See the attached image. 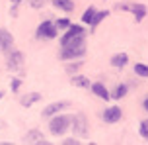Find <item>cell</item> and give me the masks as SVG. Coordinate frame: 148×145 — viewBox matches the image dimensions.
Instances as JSON below:
<instances>
[{
  "label": "cell",
  "instance_id": "6da1fadb",
  "mask_svg": "<svg viewBox=\"0 0 148 145\" xmlns=\"http://www.w3.org/2000/svg\"><path fill=\"white\" fill-rule=\"evenodd\" d=\"M62 47V51H60V59L62 61H70V59H82L84 55H86V41H84V33L82 35H76L72 37L70 41H66Z\"/></svg>",
  "mask_w": 148,
  "mask_h": 145
},
{
  "label": "cell",
  "instance_id": "7a4b0ae2",
  "mask_svg": "<svg viewBox=\"0 0 148 145\" xmlns=\"http://www.w3.org/2000/svg\"><path fill=\"white\" fill-rule=\"evenodd\" d=\"M70 118H72V116H60V114H57L51 120V123H49L51 133H55V135H62V133L66 131V128L70 126Z\"/></svg>",
  "mask_w": 148,
  "mask_h": 145
},
{
  "label": "cell",
  "instance_id": "3957f363",
  "mask_svg": "<svg viewBox=\"0 0 148 145\" xmlns=\"http://www.w3.org/2000/svg\"><path fill=\"white\" fill-rule=\"evenodd\" d=\"M70 126H72L74 135H80V137H86L88 135V120L84 114H76L70 118Z\"/></svg>",
  "mask_w": 148,
  "mask_h": 145
},
{
  "label": "cell",
  "instance_id": "277c9868",
  "mask_svg": "<svg viewBox=\"0 0 148 145\" xmlns=\"http://www.w3.org/2000/svg\"><path fill=\"white\" fill-rule=\"evenodd\" d=\"M8 67H10V71H14V73H20V71L23 69V55L20 53V51H10L8 49Z\"/></svg>",
  "mask_w": 148,
  "mask_h": 145
},
{
  "label": "cell",
  "instance_id": "5b68a950",
  "mask_svg": "<svg viewBox=\"0 0 148 145\" xmlns=\"http://www.w3.org/2000/svg\"><path fill=\"white\" fill-rule=\"evenodd\" d=\"M117 8L119 10H125V12H131L136 18V22L144 20V16H146V6L144 4H119Z\"/></svg>",
  "mask_w": 148,
  "mask_h": 145
},
{
  "label": "cell",
  "instance_id": "8992f818",
  "mask_svg": "<svg viewBox=\"0 0 148 145\" xmlns=\"http://www.w3.org/2000/svg\"><path fill=\"white\" fill-rule=\"evenodd\" d=\"M37 37L39 39H55L57 37V26L51 22H43L37 28Z\"/></svg>",
  "mask_w": 148,
  "mask_h": 145
},
{
  "label": "cell",
  "instance_id": "52a82bcc",
  "mask_svg": "<svg viewBox=\"0 0 148 145\" xmlns=\"http://www.w3.org/2000/svg\"><path fill=\"white\" fill-rule=\"evenodd\" d=\"M68 106H70V102H66V100H62V102H53V104H49V106L43 110V116L45 118H51V116L59 114V112H62V110H66Z\"/></svg>",
  "mask_w": 148,
  "mask_h": 145
},
{
  "label": "cell",
  "instance_id": "ba28073f",
  "mask_svg": "<svg viewBox=\"0 0 148 145\" xmlns=\"http://www.w3.org/2000/svg\"><path fill=\"white\" fill-rule=\"evenodd\" d=\"M121 118H123V112H121L119 106H111V108H107V110L103 112V120L107 123H117Z\"/></svg>",
  "mask_w": 148,
  "mask_h": 145
},
{
  "label": "cell",
  "instance_id": "9c48e42d",
  "mask_svg": "<svg viewBox=\"0 0 148 145\" xmlns=\"http://www.w3.org/2000/svg\"><path fill=\"white\" fill-rule=\"evenodd\" d=\"M82 33H86L82 26H74V24H70V28L66 30V33H64V35L60 37V45H64L66 41H70V39L76 37V35H82Z\"/></svg>",
  "mask_w": 148,
  "mask_h": 145
},
{
  "label": "cell",
  "instance_id": "30bf717a",
  "mask_svg": "<svg viewBox=\"0 0 148 145\" xmlns=\"http://www.w3.org/2000/svg\"><path fill=\"white\" fill-rule=\"evenodd\" d=\"M14 43V37H12V33L8 30H0V49L2 51H8L10 47Z\"/></svg>",
  "mask_w": 148,
  "mask_h": 145
},
{
  "label": "cell",
  "instance_id": "8fae6325",
  "mask_svg": "<svg viewBox=\"0 0 148 145\" xmlns=\"http://www.w3.org/2000/svg\"><path fill=\"white\" fill-rule=\"evenodd\" d=\"M23 143H45V135L37 130L27 131V135L23 137Z\"/></svg>",
  "mask_w": 148,
  "mask_h": 145
},
{
  "label": "cell",
  "instance_id": "7c38bea8",
  "mask_svg": "<svg viewBox=\"0 0 148 145\" xmlns=\"http://www.w3.org/2000/svg\"><path fill=\"white\" fill-rule=\"evenodd\" d=\"M90 88H92V92H94L96 96H99L101 100H109V98H111L109 90H107V88H105V86H103L101 83H96V84H92Z\"/></svg>",
  "mask_w": 148,
  "mask_h": 145
},
{
  "label": "cell",
  "instance_id": "4fadbf2b",
  "mask_svg": "<svg viewBox=\"0 0 148 145\" xmlns=\"http://www.w3.org/2000/svg\"><path fill=\"white\" fill-rule=\"evenodd\" d=\"M41 100V94L39 92H29V94H25V96H22V100H20V104L22 106H33L35 102H39Z\"/></svg>",
  "mask_w": 148,
  "mask_h": 145
},
{
  "label": "cell",
  "instance_id": "5bb4252c",
  "mask_svg": "<svg viewBox=\"0 0 148 145\" xmlns=\"http://www.w3.org/2000/svg\"><path fill=\"white\" fill-rule=\"evenodd\" d=\"M127 63H129V55H127V53H117V55L111 57V65L117 67V69H123Z\"/></svg>",
  "mask_w": 148,
  "mask_h": 145
},
{
  "label": "cell",
  "instance_id": "9a60e30c",
  "mask_svg": "<svg viewBox=\"0 0 148 145\" xmlns=\"http://www.w3.org/2000/svg\"><path fill=\"white\" fill-rule=\"evenodd\" d=\"M53 4H55V8L64 10V12H72L74 10V2L72 0H53Z\"/></svg>",
  "mask_w": 148,
  "mask_h": 145
},
{
  "label": "cell",
  "instance_id": "2e32d148",
  "mask_svg": "<svg viewBox=\"0 0 148 145\" xmlns=\"http://www.w3.org/2000/svg\"><path fill=\"white\" fill-rule=\"evenodd\" d=\"M72 83H74V86H80V88H90V86H92V84H90V78L88 76H82V75L72 76Z\"/></svg>",
  "mask_w": 148,
  "mask_h": 145
},
{
  "label": "cell",
  "instance_id": "e0dca14e",
  "mask_svg": "<svg viewBox=\"0 0 148 145\" xmlns=\"http://www.w3.org/2000/svg\"><path fill=\"white\" fill-rule=\"evenodd\" d=\"M134 73L138 76H142V78H146L148 76V65H144V63H136L134 65Z\"/></svg>",
  "mask_w": 148,
  "mask_h": 145
},
{
  "label": "cell",
  "instance_id": "ac0fdd59",
  "mask_svg": "<svg viewBox=\"0 0 148 145\" xmlns=\"http://www.w3.org/2000/svg\"><path fill=\"white\" fill-rule=\"evenodd\" d=\"M125 94H127V86H125V84H119L117 88L113 90V94H111V98H115V100H121L123 96H125Z\"/></svg>",
  "mask_w": 148,
  "mask_h": 145
},
{
  "label": "cell",
  "instance_id": "d6986e66",
  "mask_svg": "<svg viewBox=\"0 0 148 145\" xmlns=\"http://www.w3.org/2000/svg\"><path fill=\"white\" fill-rule=\"evenodd\" d=\"M94 16H96V8H88V10L82 14V22H84V24H92Z\"/></svg>",
  "mask_w": 148,
  "mask_h": 145
},
{
  "label": "cell",
  "instance_id": "ffe728a7",
  "mask_svg": "<svg viewBox=\"0 0 148 145\" xmlns=\"http://www.w3.org/2000/svg\"><path fill=\"white\" fill-rule=\"evenodd\" d=\"M107 16H109V12H107V10H105V12H96V16H94V20H92V24H90V26H92V28H96L97 24L101 22V20H105Z\"/></svg>",
  "mask_w": 148,
  "mask_h": 145
},
{
  "label": "cell",
  "instance_id": "44dd1931",
  "mask_svg": "<svg viewBox=\"0 0 148 145\" xmlns=\"http://www.w3.org/2000/svg\"><path fill=\"white\" fill-rule=\"evenodd\" d=\"M55 26H57V30H68L70 28V20L68 18H59L55 22Z\"/></svg>",
  "mask_w": 148,
  "mask_h": 145
},
{
  "label": "cell",
  "instance_id": "7402d4cb",
  "mask_svg": "<svg viewBox=\"0 0 148 145\" xmlns=\"http://www.w3.org/2000/svg\"><path fill=\"white\" fill-rule=\"evenodd\" d=\"M140 135H142V137H146V139H148V120L140 122Z\"/></svg>",
  "mask_w": 148,
  "mask_h": 145
},
{
  "label": "cell",
  "instance_id": "603a6c76",
  "mask_svg": "<svg viewBox=\"0 0 148 145\" xmlns=\"http://www.w3.org/2000/svg\"><path fill=\"white\" fill-rule=\"evenodd\" d=\"M80 67H82V61H78V63H74V65H68L66 71H68V73H74V71H78Z\"/></svg>",
  "mask_w": 148,
  "mask_h": 145
},
{
  "label": "cell",
  "instance_id": "cb8c5ba5",
  "mask_svg": "<svg viewBox=\"0 0 148 145\" xmlns=\"http://www.w3.org/2000/svg\"><path fill=\"white\" fill-rule=\"evenodd\" d=\"M20 84H22V80H20V78H14V80H12V92L20 90Z\"/></svg>",
  "mask_w": 148,
  "mask_h": 145
},
{
  "label": "cell",
  "instance_id": "d4e9b609",
  "mask_svg": "<svg viewBox=\"0 0 148 145\" xmlns=\"http://www.w3.org/2000/svg\"><path fill=\"white\" fill-rule=\"evenodd\" d=\"M43 2H45V0H29L31 8H41V6H43Z\"/></svg>",
  "mask_w": 148,
  "mask_h": 145
},
{
  "label": "cell",
  "instance_id": "484cf974",
  "mask_svg": "<svg viewBox=\"0 0 148 145\" xmlns=\"http://www.w3.org/2000/svg\"><path fill=\"white\" fill-rule=\"evenodd\" d=\"M78 143H80V141H78L76 137H68V139H64V145H78Z\"/></svg>",
  "mask_w": 148,
  "mask_h": 145
},
{
  "label": "cell",
  "instance_id": "4316f807",
  "mask_svg": "<svg viewBox=\"0 0 148 145\" xmlns=\"http://www.w3.org/2000/svg\"><path fill=\"white\" fill-rule=\"evenodd\" d=\"M144 110H146V112H148V98L144 100Z\"/></svg>",
  "mask_w": 148,
  "mask_h": 145
},
{
  "label": "cell",
  "instance_id": "83f0119b",
  "mask_svg": "<svg viewBox=\"0 0 148 145\" xmlns=\"http://www.w3.org/2000/svg\"><path fill=\"white\" fill-rule=\"evenodd\" d=\"M12 2H14V6H18V4H20L22 0H12Z\"/></svg>",
  "mask_w": 148,
  "mask_h": 145
},
{
  "label": "cell",
  "instance_id": "f1b7e54d",
  "mask_svg": "<svg viewBox=\"0 0 148 145\" xmlns=\"http://www.w3.org/2000/svg\"><path fill=\"white\" fill-rule=\"evenodd\" d=\"M2 96H4V94H2V92H0V100H2Z\"/></svg>",
  "mask_w": 148,
  "mask_h": 145
}]
</instances>
